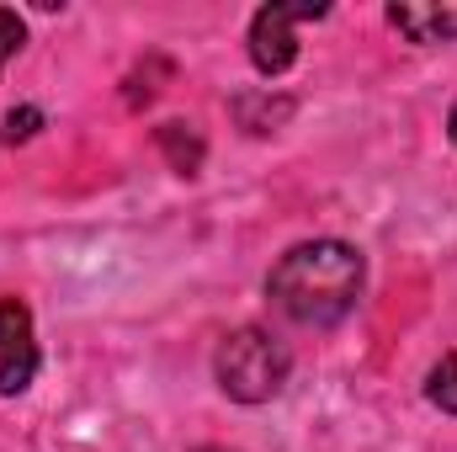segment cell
Wrapping results in <instances>:
<instances>
[{
	"label": "cell",
	"mask_w": 457,
	"mask_h": 452,
	"mask_svg": "<svg viewBox=\"0 0 457 452\" xmlns=\"http://www.w3.org/2000/svg\"><path fill=\"white\" fill-rule=\"evenodd\" d=\"M361 282H367V261H361L356 245H345V239H303L271 266L266 298L293 325L325 331V325H341L356 309Z\"/></svg>",
	"instance_id": "cell-1"
},
{
	"label": "cell",
	"mask_w": 457,
	"mask_h": 452,
	"mask_svg": "<svg viewBox=\"0 0 457 452\" xmlns=\"http://www.w3.org/2000/svg\"><path fill=\"white\" fill-rule=\"evenodd\" d=\"M287 372H293V351L271 331H261V325H239L213 351V378H219V389H224L228 399H239V405L277 399L282 383H287Z\"/></svg>",
	"instance_id": "cell-2"
},
{
	"label": "cell",
	"mask_w": 457,
	"mask_h": 452,
	"mask_svg": "<svg viewBox=\"0 0 457 452\" xmlns=\"http://www.w3.org/2000/svg\"><path fill=\"white\" fill-rule=\"evenodd\" d=\"M320 16H330L325 0H303V5H282V0H271V5H261V11L250 16V64H255L261 75H282V70H293V59H298V38H293V27H298V21H320Z\"/></svg>",
	"instance_id": "cell-3"
},
{
	"label": "cell",
	"mask_w": 457,
	"mask_h": 452,
	"mask_svg": "<svg viewBox=\"0 0 457 452\" xmlns=\"http://www.w3.org/2000/svg\"><path fill=\"white\" fill-rule=\"evenodd\" d=\"M37 372L32 309L21 298H0V394H21Z\"/></svg>",
	"instance_id": "cell-4"
},
{
	"label": "cell",
	"mask_w": 457,
	"mask_h": 452,
	"mask_svg": "<svg viewBox=\"0 0 457 452\" xmlns=\"http://www.w3.org/2000/svg\"><path fill=\"white\" fill-rule=\"evenodd\" d=\"M388 27L410 43H457V5H388Z\"/></svg>",
	"instance_id": "cell-5"
},
{
	"label": "cell",
	"mask_w": 457,
	"mask_h": 452,
	"mask_svg": "<svg viewBox=\"0 0 457 452\" xmlns=\"http://www.w3.org/2000/svg\"><path fill=\"white\" fill-rule=\"evenodd\" d=\"M228 107H234V117H239V128H245V133H277V128L293 117V96L245 91V96H234Z\"/></svg>",
	"instance_id": "cell-6"
},
{
	"label": "cell",
	"mask_w": 457,
	"mask_h": 452,
	"mask_svg": "<svg viewBox=\"0 0 457 452\" xmlns=\"http://www.w3.org/2000/svg\"><path fill=\"white\" fill-rule=\"evenodd\" d=\"M154 138H160V149H165V160H170L176 176H197V171H203L208 144H203V133H197L192 122H160Z\"/></svg>",
	"instance_id": "cell-7"
},
{
	"label": "cell",
	"mask_w": 457,
	"mask_h": 452,
	"mask_svg": "<svg viewBox=\"0 0 457 452\" xmlns=\"http://www.w3.org/2000/svg\"><path fill=\"white\" fill-rule=\"evenodd\" d=\"M426 394H431V405H436V410L457 415V351H447V356L431 367V378H426Z\"/></svg>",
	"instance_id": "cell-8"
},
{
	"label": "cell",
	"mask_w": 457,
	"mask_h": 452,
	"mask_svg": "<svg viewBox=\"0 0 457 452\" xmlns=\"http://www.w3.org/2000/svg\"><path fill=\"white\" fill-rule=\"evenodd\" d=\"M21 43H27V21H21L16 11H0V64H5V59H16V54H21Z\"/></svg>",
	"instance_id": "cell-9"
},
{
	"label": "cell",
	"mask_w": 457,
	"mask_h": 452,
	"mask_svg": "<svg viewBox=\"0 0 457 452\" xmlns=\"http://www.w3.org/2000/svg\"><path fill=\"white\" fill-rule=\"evenodd\" d=\"M37 128H43V113H37V107H16V113L5 117V138H11V144H27Z\"/></svg>",
	"instance_id": "cell-10"
},
{
	"label": "cell",
	"mask_w": 457,
	"mask_h": 452,
	"mask_svg": "<svg viewBox=\"0 0 457 452\" xmlns=\"http://www.w3.org/2000/svg\"><path fill=\"white\" fill-rule=\"evenodd\" d=\"M447 133H453V144H457V107H453V117H447Z\"/></svg>",
	"instance_id": "cell-11"
}]
</instances>
